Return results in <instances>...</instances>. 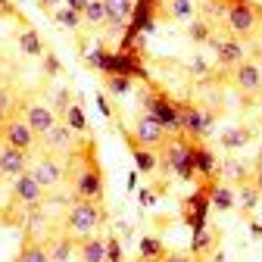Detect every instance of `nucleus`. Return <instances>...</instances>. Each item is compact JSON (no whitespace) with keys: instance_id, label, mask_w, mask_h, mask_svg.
Masks as SVG:
<instances>
[{"instance_id":"412c9836","label":"nucleus","mask_w":262,"mask_h":262,"mask_svg":"<svg viewBox=\"0 0 262 262\" xmlns=\"http://www.w3.org/2000/svg\"><path fill=\"white\" fill-rule=\"evenodd\" d=\"M125 141H128V147H131V156H135V166H138V172H141V175H153V172L159 169V156H156L153 150H147V147L135 144L131 138H125Z\"/></svg>"},{"instance_id":"7c9ffc66","label":"nucleus","mask_w":262,"mask_h":262,"mask_svg":"<svg viewBox=\"0 0 262 262\" xmlns=\"http://www.w3.org/2000/svg\"><path fill=\"white\" fill-rule=\"evenodd\" d=\"M212 244H215V237H212L209 228H196V231H193V241H190V253H209Z\"/></svg>"},{"instance_id":"f704fd0d","label":"nucleus","mask_w":262,"mask_h":262,"mask_svg":"<svg viewBox=\"0 0 262 262\" xmlns=\"http://www.w3.org/2000/svg\"><path fill=\"white\" fill-rule=\"evenodd\" d=\"M187 35H190V41H196V44H209V41H212V31H209V22H206V19L193 22Z\"/></svg>"},{"instance_id":"a19ab883","label":"nucleus","mask_w":262,"mask_h":262,"mask_svg":"<svg viewBox=\"0 0 262 262\" xmlns=\"http://www.w3.org/2000/svg\"><path fill=\"white\" fill-rule=\"evenodd\" d=\"M38 7H41V10H44L47 16H50V13H53L56 7H66V0H38Z\"/></svg>"},{"instance_id":"a211bd4d","label":"nucleus","mask_w":262,"mask_h":262,"mask_svg":"<svg viewBox=\"0 0 262 262\" xmlns=\"http://www.w3.org/2000/svg\"><path fill=\"white\" fill-rule=\"evenodd\" d=\"M41 244H44L50 262H72V256H75V237L66 234V231H62V234H50V237H44Z\"/></svg>"},{"instance_id":"6ab92c4d","label":"nucleus","mask_w":262,"mask_h":262,"mask_svg":"<svg viewBox=\"0 0 262 262\" xmlns=\"http://www.w3.org/2000/svg\"><path fill=\"white\" fill-rule=\"evenodd\" d=\"M75 253H78V262H106V241L100 237H78L75 241Z\"/></svg>"},{"instance_id":"6e6552de","label":"nucleus","mask_w":262,"mask_h":262,"mask_svg":"<svg viewBox=\"0 0 262 262\" xmlns=\"http://www.w3.org/2000/svg\"><path fill=\"white\" fill-rule=\"evenodd\" d=\"M166 135H169V131L162 128V125H159L150 113H144V116H138L135 128H131L125 138H131L135 144H141V147H147V150H156V147L166 144Z\"/></svg>"},{"instance_id":"c756f323","label":"nucleus","mask_w":262,"mask_h":262,"mask_svg":"<svg viewBox=\"0 0 262 262\" xmlns=\"http://www.w3.org/2000/svg\"><path fill=\"white\" fill-rule=\"evenodd\" d=\"M13 113H16V91L7 81H0V122L7 116H13Z\"/></svg>"},{"instance_id":"c85d7f7f","label":"nucleus","mask_w":262,"mask_h":262,"mask_svg":"<svg viewBox=\"0 0 262 262\" xmlns=\"http://www.w3.org/2000/svg\"><path fill=\"white\" fill-rule=\"evenodd\" d=\"M162 256H166V244H162L159 237H144V241H141V259L159 262Z\"/></svg>"},{"instance_id":"2f4dec72","label":"nucleus","mask_w":262,"mask_h":262,"mask_svg":"<svg viewBox=\"0 0 262 262\" xmlns=\"http://www.w3.org/2000/svg\"><path fill=\"white\" fill-rule=\"evenodd\" d=\"M110 50H103V47H97V50H91V53H84V62L91 66V69H100V72H110Z\"/></svg>"},{"instance_id":"ea45409f","label":"nucleus","mask_w":262,"mask_h":262,"mask_svg":"<svg viewBox=\"0 0 262 262\" xmlns=\"http://www.w3.org/2000/svg\"><path fill=\"white\" fill-rule=\"evenodd\" d=\"M190 72H193V75H209V62H206L203 56H193V62H190Z\"/></svg>"},{"instance_id":"0eeeda50","label":"nucleus","mask_w":262,"mask_h":262,"mask_svg":"<svg viewBox=\"0 0 262 262\" xmlns=\"http://www.w3.org/2000/svg\"><path fill=\"white\" fill-rule=\"evenodd\" d=\"M166 153H162V162L169 166V172H175L181 181H190L193 178V166H190V138H178V141H169L162 144Z\"/></svg>"},{"instance_id":"f257e3e1","label":"nucleus","mask_w":262,"mask_h":262,"mask_svg":"<svg viewBox=\"0 0 262 262\" xmlns=\"http://www.w3.org/2000/svg\"><path fill=\"white\" fill-rule=\"evenodd\" d=\"M103 222H106V212H103L100 200H75L72 196V203L62 212V231L72 237H88Z\"/></svg>"},{"instance_id":"aec40b11","label":"nucleus","mask_w":262,"mask_h":262,"mask_svg":"<svg viewBox=\"0 0 262 262\" xmlns=\"http://www.w3.org/2000/svg\"><path fill=\"white\" fill-rule=\"evenodd\" d=\"M209 206L219 209V212H231V209L237 206V193H234V187L228 184V181L212 184V187H209Z\"/></svg>"},{"instance_id":"4be33fe9","label":"nucleus","mask_w":262,"mask_h":262,"mask_svg":"<svg viewBox=\"0 0 262 262\" xmlns=\"http://www.w3.org/2000/svg\"><path fill=\"white\" fill-rule=\"evenodd\" d=\"M59 116H62L59 122H62L66 128H72L75 135H88V116H84V110H81V103H78V97H75V100L66 106Z\"/></svg>"},{"instance_id":"c9c22d12","label":"nucleus","mask_w":262,"mask_h":262,"mask_svg":"<svg viewBox=\"0 0 262 262\" xmlns=\"http://www.w3.org/2000/svg\"><path fill=\"white\" fill-rule=\"evenodd\" d=\"M234 193H237V200H241L244 209H256V203H259V190H256V187L241 184V190H234Z\"/></svg>"},{"instance_id":"3c124183","label":"nucleus","mask_w":262,"mask_h":262,"mask_svg":"<svg viewBox=\"0 0 262 262\" xmlns=\"http://www.w3.org/2000/svg\"><path fill=\"white\" fill-rule=\"evenodd\" d=\"M0 181H4V172H0Z\"/></svg>"},{"instance_id":"37998d69","label":"nucleus","mask_w":262,"mask_h":262,"mask_svg":"<svg viewBox=\"0 0 262 262\" xmlns=\"http://www.w3.org/2000/svg\"><path fill=\"white\" fill-rule=\"evenodd\" d=\"M44 69H47V72H59V62H56V56H47V59H44Z\"/></svg>"},{"instance_id":"39448f33","label":"nucleus","mask_w":262,"mask_h":262,"mask_svg":"<svg viewBox=\"0 0 262 262\" xmlns=\"http://www.w3.org/2000/svg\"><path fill=\"white\" fill-rule=\"evenodd\" d=\"M0 144H10V147H16V150H25V153H31L38 147V135L28 128V122H25V116H7L4 122H0Z\"/></svg>"},{"instance_id":"f3484780","label":"nucleus","mask_w":262,"mask_h":262,"mask_svg":"<svg viewBox=\"0 0 262 262\" xmlns=\"http://www.w3.org/2000/svg\"><path fill=\"white\" fill-rule=\"evenodd\" d=\"M22 116H25V122H28V128H31V131H35V135H38V138L44 135V131H50V128H53V125L59 122V119H56V113H53V110H50L47 103H28Z\"/></svg>"},{"instance_id":"49530a36","label":"nucleus","mask_w":262,"mask_h":262,"mask_svg":"<svg viewBox=\"0 0 262 262\" xmlns=\"http://www.w3.org/2000/svg\"><path fill=\"white\" fill-rule=\"evenodd\" d=\"M128 187H131V190L138 187V172H131V175H128Z\"/></svg>"},{"instance_id":"79ce46f5","label":"nucleus","mask_w":262,"mask_h":262,"mask_svg":"<svg viewBox=\"0 0 262 262\" xmlns=\"http://www.w3.org/2000/svg\"><path fill=\"white\" fill-rule=\"evenodd\" d=\"M91 4V0H66V7L69 10H75V13H84V7Z\"/></svg>"},{"instance_id":"9d476101","label":"nucleus","mask_w":262,"mask_h":262,"mask_svg":"<svg viewBox=\"0 0 262 262\" xmlns=\"http://www.w3.org/2000/svg\"><path fill=\"white\" fill-rule=\"evenodd\" d=\"M75 138H78V135H75L72 128H66L62 122H56L50 131H44L38 141H41L44 153H50V156H69V153L75 150Z\"/></svg>"},{"instance_id":"a878e982","label":"nucleus","mask_w":262,"mask_h":262,"mask_svg":"<svg viewBox=\"0 0 262 262\" xmlns=\"http://www.w3.org/2000/svg\"><path fill=\"white\" fill-rule=\"evenodd\" d=\"M16 262H50V256H47L41 241H25L19 256H16Z\"/></svg>"},{"instance_id":"dca6fc26","label":"nucleus","mask_w":262,"mask_h":262,"mask_svg":"<svg viewBox=\"0 0 262 262\" xmlns=\"http://www.w3.org/2000/svg\"><path fill=\"white\" fill-rule=\"evenodd\" d=\"M212 187V184H209ZM209 187L206 190H196L190 200H187V206H184V222L190 225V231H196V228H206V212L212 209L209 206Z\"/></svg>"},{"instance_id":"f8f14e48","label":"nucleus","mask_w":262,"mask_h":262,"mask_svg":"<svg viewBox=\"0 0 262 262\" xmlns=\"http://www.w3.org/2000/svg\"><path fill=\"white\" fill-rule=\"evenodd\" d=\"M209 47L215 50L219 69H225V72L237 69V66L247 59V47H244V41H237V38H225V41H222V38H212Z\"/></svg>"},{"instance_id":"393cba45","label":"nucleus","mask_w":262,"mask_h":262,"mask_svg":"<svg viewBox=\"0 0 262 262\" xmlns=\"http://www.w3.org/2000/svg\"><path fill=\"white\" fill-rule=\"evenodd\" d=\"M81 19L91 28H103V22H106V0H91V4L84 7V13H81Z\"/></svg>"},{"instance_id":"bb28decb","label":"nucleus","mask_w":262,"mask_h":262,"mask_svg":"<svg viewBox=\"0 0 262 262\" xmlns=\"http://www.w3.org/2000/svg\"><path fill=\"white\" fill-rule=\"evenodd\" d=\"M50 19H53L56 25H62V28H69V31H75V28L84 25L81 13H75V10H69V7H56V10L50 13Z\"/></svg>"},{"instance_id":"b1692460","label":"nucleus","mask_w":262,"mask_h":262,"mask_svg":"<svg viewBox=\"0 0 262 262\" xmlns=\"http://www.w3.org/2000/svg\"><path fill=\"white\" fill-rule=\"evenodd\" d=\"M19 47H22V53L25 56H44V44H41V35L35 28H22L19 31Z\"/></svg>"},{"instance_id":"ddd939ff","label":"nucleus","mask_w":262,"mask_h":262,"mask_svg":"<svg viewBox=\"0 0 262 262\" xmlns=\"http://www.w3.org/2000/svg\"><path fill=\"white\" fill-rule=\"evenodd\" d=\"M106 75H128V78H144V81H150L147 78V69L141 66L138 50H116L110 56V72Z\"/></svg>"},{"instance_id":"4468645a","label":"nucleus","mask_w":262,"mask_h":262,"mask_svg":"<svg viewBox=\"0 0 262 262\" xmlns=\"http://www.w3.org/2000/svg\"><path fill=\"white\" fill-rule=\"evenodd\" d=\"M28 166H31V153L0 144V172H4V178H19L22 172H28Z\"/></svg>"},{"instance_id":"e433bc0d","label":"nucleus","mask_w":262,"mask_h":262,"mask_svg":"<svg viewBox=\"0 0 262 262\" xmlns=\"http://www.w3.org/2000/svg\"><path fill=\"white\" fill-rule=\"evenodd\" d=\"M69 103H72V94H69V88H59V91L53 94V100H50L47 106H50L53 113H62L66 106H69Z\"/></svg>"},{"instance_id":"f03ea898","label":"nucleus","mask_w":262,"mask_h":262,"mask_svg":"<svg viewBox=\"0 0 262 262\" xmlns=\"http://www.w3.org/2000/svg\"><path fill=\"white\" fill-rule=\"evenodd\" d=\"M144 110L166 128L172 131V135H181V116H178V100H172V97L166 91L159 88H147L144 91Z\"/></svg>"},{"instance_id":"2eb2a0df","label":"nucleus","mask_w":262,"mask_h":262,"mask_svg":"<svg viewBox=\"0 0 262 262\" xmlns=\"http://www.w3.org/2000/svg\"><path fill=\"white\" fill-rule=\"evenodd\" d=\"M190 166H193V175H200V178H212L219 172V159L215 153L200 144V141H190Z\"/></svg>"},{"instance_id":"20e7f679","label":"nucleus","mask_w":262,"mask_h":262,"mask_svg":"<svg viewBox=\"0 0 262 262\" xmlns=\"http://www.w3.org/2000/svg\"><path fill=\"white\" fill-rule=\"evenodd\" d=\"M178 116H181V135H187L190 141L206 138L212 125H215V113L206 106H193V103H178Z\"/></svg>"},{"instance_id":"7ed1b4c3","label":"nucleus","mask_w":262,"mask_h":262,"mask_svg":"<svg viewBox=\"0 0 262 262\" xmlns=\"http://www.w3.org/2000/svg\"><path fill=\"white\" fill-rule=\"evenodd\" d=\"M259 19H262V10L250 0H231L228 7V16H225V25H228V35L244 41V38H253L259 31Z\"/></svg>"},{"instance_id":"58836bf2","label":"nucleus","mask_w":262,"mask_h":262,"mask_svg":"<svg viewBox=\"0 0 262 262\" xmlns=\"http://www.w3.org/2000/svg\"><path fill=\"white\" fill-rule=\"evenodd\" d=\"M97 110H100L103 119H113V106H110V100H106L103 91H97Z\"/></svg>"},{"instance_id":"5701e85b","label":"nucleus","mask_w":262,"mask_h":262,"mask_svg":"<svg viewBox=\"0 0 262 262\" xmlns=\"http://www.w3.org/2000/svg\"><path fill=\"white\" fill-rule=\"evenodd\" d=\"M253 141V131L250 128H225V135L219 138V144L225 147V150H241V147H247Z\"/></svg>"},{"instance_id":"423d86ee","label":"nucleus","mask_w":262,"mask_h":262,"mask_svg":"<svg viewBox=\"0 0 262 262\" xmlns=\"http://www.w3.org/2000/svg\"><path fill=\"white\" fill-rule=\"evenodd\" d=\"M28 172L35 175V181H38L44 190H56L59 184H66V162H62L59 156H50V153L38 156V159L28 166Z\"/></svg>"},{"instance_id":"a18cd8bd","label":"nucleus","mask_w":262,"mask_h":262,"mask_svg":"<svg viewBox=\"0 0 262 262\" xmlns=\"http://www.w3.org/2000/svg\"><path fill=\"white\" fill-rule=\"evenodd\" d=\"M250 234H253L256 241H262V225H259V222H253V225H250Z\"/></svg>"},{"instance_id":"4c0bfd02","label":"nucleus","mask_w":262,"mask_h":262,"mask_svg":"<svg viewBox=\"0 0 262 262\" xmlns=\"http://www.w3.org/2000/svg\"><path fill=\"white\" fill-rule=\"evenodd\" d=\"M106 262H122V244H119V237H106Z\"/></svg>"},{"instance_id":"c03bdc74","label":"nucleus","mask_w":262,"mask_h":262,"mask_svg":"<svg viewBox=\"0 0 262 262\" xmlns=\"http://www.w3.org/2000/svg\"><path fill=\"white\" fill-rule=\"evenodd\" d=\"M141 203H144V206H153V203H156V196H153L150 190H141Z\"/></svg>"},{"instance_id":"8fccbe9b","label":"nucleus","mask_w":262,"mask_h":262,"mask_svg":"<svg viewBox=\"0 0 262 262\" xmlns=\"http://www.w3.org/2000/svg\"><path fill=\"white\" fill-rule=\"evenodd\" d=\"M259 62H262V47H259Z\"/></svg>"},{"instance_id":"de8ad7c7","label":"nucleus","mask_w":262,"mask_h":262,"mask_svg":"<svg viewBox=\"0 0 262 262\" xmlns=\"http://www.w3.org/2000/svg\"><path fill=\"white\" fill-rule=\"evenodd\" d=\"M256 190L262 193V166H259V172H256Z\"/></svg>"},{"instance_id":"1a4fd4ad","label":"nucleus","mask_w":262,"mask_h":262,"mask_svg":"<svg viewBox=\"0 0 262 262\" xmlns=\"http://www.w3.org/2000/svg\"><path fill=\"white\" fill-rule=\"evenodd\" d=\"M231 81L241 94L259 97L262 94V62L259 59H244L237 69H231Z\"/></svg>"},{"instance_id":"9b49d317","label":"nucleus","mask_w":262,"mask_h":262,"mask_svg":"<svg viewBox=\"0 0 262 262\" xmlns=\"http://www.w3.org/2000/svg\"><path fill=\"white\" fill-rule=\"evenodd\" d=\"M44 187L35 181V175L31 172H22L19 178H13V203L22 206V209H35L41 200H44Z\"/></svg>"},{"instance_id":"72a5a7b5","label":"nucleus","mask_w":262,"mask_h":262,"mask_svg":"<svg viewBox=\"0 0 262 262\" xmlns=\"http://www.w3.org/2000/svg\"><path fill=\"white\" fill-rule=\"evenodd\" d=\"M106 91L116 97H125L131 91V78L128 75H106Z\"/></svg>"},{"instance_id":"cd10ccee","label":"nucleus","mask_w":262,"mask_h":262,"mask_svg":"<svg viewBox=\"0 0 262 262\" xmlns=\"http://www.w3.org/2000/svg\"><path fill=\"white\" fill-rule=\"evenodd\" d=\"M193 13H196L193 0H172V4H169V19L172 22H190Z\"/></svg>"},{"instance_id":"09e8293b","label":"nucleus","mask_w":262,"mask_h":262,"mask_svg":"<svg viewBox=\"0 0 262 262\" xmlns=\"http://www.w3.org/2000/svg\"><path fill=\"white\" fill-rule=\"evenodd\" d=\"M0 44H4V22H0Z\"/></svg>"},{"instance_id":"473e14b6","label":"nucleus","mask_w":262,"mask_h":262,"mask_svg":"<svg viewBox=\"0 0 262 262\" xmlns=\"http://www.w3.org/2000/svg\"><path fill=\"white\" fill-rule=\"evenodd\" d=\"M222 175H225V181H234V184H244V181H247V169L241 166L237 159H225Z\"/></svg>"}]
</instances>
